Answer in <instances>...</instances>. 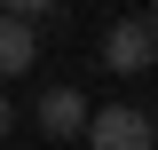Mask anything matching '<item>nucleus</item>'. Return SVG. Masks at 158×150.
<instances>
[{
  "instance_id": "nucleus-1",
  "label": "nucleus",
  "mask_w": 158,
  "mask_h": 150,
  "mask_svg": "<svg viewBox=\"0 0 158 150\" xmlns=\"http://www.w3.org/2000/svg\"><path fill=\"white\" fill-rule=\"evenodd\" d=\"M87 142L95 150H150L158 127L135 111V103H111V111H87Z\"/></svg>"
},
{
  "instance_id": "nucleus-2",
  "label": "nucleus",
  "mask_w": 158,
  "mask_h": 150,
  "mask_svg": "<svg viewBox=\"0 0 158 150\" xmlns=\"http://www.w3.org/2000/svg\"><path fill=\"white\" fill-rule=\"evenodd\" d=\"M103 63H111V71H150L158 63V32L142 16H118L111 32H103Z\"/></svg>"
},
{
  "instance_id": "nucleus-3",
  "label": "nucleus",
  "mask_w": 158,
  "mask_h": 150,
  "mask_svg": "<svg viewBox=\"0 0 158 150\" xmlns=\"http://www.w3.org/2000/svg\"><path fill=\"white\" fill-rule=\"evenodd\" d=\"M40 127L56 134V142L87 134V95H79V87H48V95H40Z\"/></svg>"
},
{
  "instance_id": "nucleus-4",
  "label": "nucleus",
  "mask_w": 158,
  "mask_h": 150,
  "mask_svg": "<svg viewBox=\"0 0 158 150\" xmlns=\"http://www.w3.org/2000/svg\"><path fill=\"white\" fill-rule=\"evenodd\" d=\"M32 63H40V32H32V16H0V79L32 71Z\"/></svg>"
},
{
  "instance_id": "nucleus-5",
  "label": "nucleus",
  "mask_w": 158,
  "mask_h": 150,
  "mask_svg": "<svg viewBox=\"0 0 158 150\" xmlns=\"http://www.w3.org/2000/svg\"><path fill=\"white\" fill-rule=\"evenodd\" d=\"M8 127H16V111H8V95H0V134H8Z\"/></svg>"
},
{
  "instance_id": "nucleus-6",
  "label": "nucleus",
  "mask_w": 158,
  "mask_h": 150,
  "mask_svg": "<svg viewBox=\"0 0 158 150\" xmlns=\"http://www.w3.org/2000/svg\"><path fill=\"white\" fill-rule=\"evenodd\" d=\"M142 24H150V32H158V8H150V16H142Z\"/></svg>"
}]
</instances>
